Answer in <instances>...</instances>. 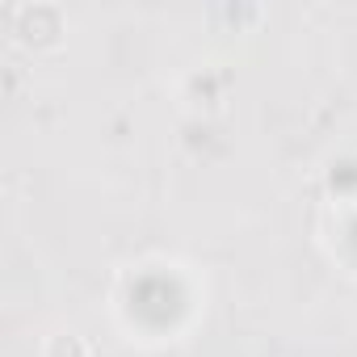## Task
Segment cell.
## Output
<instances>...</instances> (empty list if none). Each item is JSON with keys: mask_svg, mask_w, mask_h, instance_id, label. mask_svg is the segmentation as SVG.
Wrapping results in <instances>:
<instances>
[{"mask_svg": "<svg viewBox=\"0 0 357 357\" xmlns=\"http://www.w3.org/2000/svg\"><path fill=\"white\" fill-rule=\"evenodd\" d=\"M47 357H89V344L76 332H59L47 340Z\"/></svg>", "mask_w": 357, "mask_h": 357, "instance_id": "6da1fadb", "label": "cell"}]
</instances>
